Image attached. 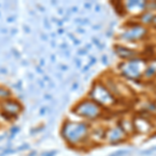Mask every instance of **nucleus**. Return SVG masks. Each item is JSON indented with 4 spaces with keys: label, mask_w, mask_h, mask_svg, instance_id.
<instances>
[{
    "label": "nucleus",
    "mask_w": 156,
    "mask_h": 156,
    "mask_svg": "<svg viewBox=\"0 0 156 156\" xmlns=\"http://www.w3.org/2000/svg\"><path fill=\"white\" fill-rule=\"evenodd\" d=\"M60 133L70 146L78 147L85 144L89 138V125L85 123L66 122L62 125Z\"/></svg>",
    "instance_id": "f257e3e1"
},
{
    "label": "nucleus",
    "mask_w": 156,
    "mask_h": 156,
    "mask_svg": "<svg viewBox=\"0 0 156 156\" xmlns=\"http://www.w3.org/2000/svg\"><path fill=\"white\" fill-rule=\"evenodd\" d=\"M74 112L87 120H96L102 117V108L93 100H84L74 107Z\"/></svg>",
    "instance_id": "f03ea898"
},
{
    "label": "nucleus",
    "mask_w": 156,
    "mask_h": 156,
    "mask_svg": "<svg viewBox=\"0 0 156 156\" xmlns=\"http://www.w3.org/2000/svg\"><path fill=\"white\" fill-rule=\"evenodd\" d=\"M90 98L93 101H95L101 107L103 105H110L118 103L117 98L107 90V87L103 83L94 84L92 90H90Z\"/></svg>",
    "instance_id": "7ed1b4c3"
},
{
    "label": "nucleus",
    "mask_w": 156,
    "mask_h": 156,
    "mask_svg": "<svg viewBox=\"0 0 156 156\" xmlns=\"http://www.w3.org/2000/svg\"><path fill=\"white\" fill-rule=\"evenodd\" d=\"M124 65L123 68V75H125L127 78L130 79H137V78L142 77L143 72L145 71L144 68L146 69V62L142 58H130L126 64Z\"/></svg>",
    "instance_id": "20e7f679"
},
{
    "label": "nucleus",
    "mask_w": 156,
    "mask_h": 156,
    "mask_svg": "<svg viewBox=\"0 0 156 156\" xmlns=\"http://www.w3.org/2000/svg\"><path fill=\"white\" fill-rule=\"evenodd\" d=\"M148 30L146 27H144L140 24H134L128 29L126 32L123 34L122 37L128 41H137V40H142L145 37H147Z\"/></svg>",
    "instance_id": "39448f33"
},
{
    "label": "nucleus",
    "mask_w": 156,
    "mask_h": 156,
    "mask_svg": "<svg viewBox=\"0 0 156 156\" xmlns=\"http://www.w3.org/2000/svg\"><path fill=\"white\" fill-rule=\"evenodd\" d=\"M105 137L107 138V140L112 145L120 144V143L124 142L126 140V133L124 132V130L122 129L120 126L110 128L108 131L105 132Z\"/></svg>",
    "instance_id": "423d86ee"
},
{
    "label": "nucleus",
    "mask_w": 156,
    "mask_h": 156,
    "mask_svg": "<svg viewBox=\"0 0 156 156\" xmlns=\"http://www.w3.org/2000/svg\"><path fill=\"white\" fill-rule=\"evenodd\" d=\"M3 112H5L6 117H16L21 112V106L18 102L15 101H5L3 103Z\"/></svg>",
    "instance_id": "0eeeda50"
},
{
    "label": "nucleus",
    "mask_w": 156,
    "mask_h": 156,
    "mask_svg": "<svg viewBox=\"0 0 156 156\" xmlns=\"http://www.w3.org/2000/svg\"><path fill=\"white\" fill-rule=\"evenodd\" d=\"M115 52H117V54L119 55L121 58H125V59L133 58V56L136 54V52L134 50L128 49L127 47L124 46H115Z\"/></svg>",
    "instance_id": "6e6552de"
},
{
    "label": "nucleus",
    "mask_w": 156,
    "mask_h": 156,
    "mask_svg": "<svg viewBox=\"0 0 156 156\" xmlns=\"http://www.w3.org/2000/svg\"><path fill=\"white\" fill-rule=\"evenodd\" d=\"M156 74V65H150V66L146 67L144 73L143 75L146 77V78H152V77H155L154 75Z\"/></svg>",
    "instance_id": "1a4fd4ad"
},
{
    "label": "nucleus",
    "mask_w": 156,
    "mask_h": 156,
    "mask_svg": "<svg viewBox=\"0 0 156 156\" xmlns=\"http://www.w3.org/2000/svg\"><path fill=\"white\" fill-rule=\"evenodd\" d=\"M128 154H130V151L128 150H119L117 152H114L112 154H110L109 156H126Z\"/></svg>",
    "instance_id": "9d476101"
},
{
    "label": "nucleus",
    "mask_w": 156,
    "mask_h": 156,
    "mask_svg": "<svg viewBox=\"0 0 156 156\" xmlns=\"http://www.w3.org/2000/svg\"><path fill=\"white\" fill-rule=\"evenodd\" d=\"M147 6L151 11H156V1H152V2H150V3L147 2Z\"/></svg>",
    "instance_id": "9b49d317"
},
{
    "label": "nucleus",
    "mask_w": 156,
    "mask_h": 156,
    "mask_svg": "<svg viewBox=\"0 0 156 156\" xmlns=\"http://www.w3.org/2000/svg\"><path fill=\"white\" fill-rule=\"evenodd\" d=\"M152 26H154L156 27V16H153V18H152V21H151V23H150Z\"/></svg>",
    "instance_id": "f8f14e48"
}]
</instances>
